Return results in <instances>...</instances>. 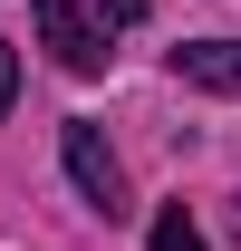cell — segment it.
Returning <instances> with one entry per match:
<instances>
[{
  "instance_id": "2",
  "label": "cell",
  "mask_w": 241,
  "mask_h": 251,
  "mask_svg": "<svg viewBox=\"0 0 241 251\" xmlns=\"http://www.w3.org/2000/svg\"><path fill=\"white\" fill-rule=\"evenodd\" d=\"M58 155H68V184L87 193V203H96V213H106V222H125V164L106 155V135H96L87 116H77V126H68V135H58Z\"/></svg>"
},
{
  "instance_id": "5",
  "label": "cell",
  "mask_w": 241,
  "mask_h": 251,
  "mask_svg": "<svg viewBox=\"0 0 241 251\" xmlns=\"http://www.w3.org/2000/svg\"><path fill=\"white\" fill-rule=\"evenodd\" d=\"M10 97H20V49L0 39V116H10Z\"/></svg>"
},
{
  "instance_id": "4",
  "label": "cell",
  "mask_w": 241,
  "mask_h": 251,
  "mask_svg": "<svg viewBox=\"0 0 241 251\" xmlns=\"http://www.w3.org/2000/svg\"><path fill=\"white\" fill-rule=\"evenodd\" d=\"M145 251H203L193 213H183V203H164V213H154V232H145Z\"/></svg>"
},
{
  "instance_id": "3",
  "label": "cell",
  "mask_w": 241,
  "mask_h": 251,
  "mask_svg": "<svg viewBox=\"0 0 241 251\" xmlns=\"http://www.w3.org/2000/svg\"><path fill=\"white\" fill-rule=\"evenodd\" d=\"M174 77L183 87H212V97H241V39H183Z\"/></svg>"
},
{
  "instance_id": "1",
  "label": "cell",
  "mask_w": 241,
  "mask_h": 251,
  "mask_svg": "<svg viewBox=\"0 0 241 251\" xmlns=\"http://www.w3.org/2000/svg\"><path fill=\"white\" fill-rule=\"evenodd\" d=\"M135 20H145V0H39V49L68 77H96Z\"/></svg>"
}]
</instances>
